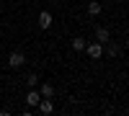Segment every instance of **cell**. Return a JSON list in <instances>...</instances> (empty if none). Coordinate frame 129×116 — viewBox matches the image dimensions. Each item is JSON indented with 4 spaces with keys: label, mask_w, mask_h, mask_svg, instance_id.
Segmentation results:
<instances>
[{
    "label": "cell",
    "mask_w": 129,
    "mask_h": 116,
    "mask_svg": "<svg viewBox=\"0 0 129 116\" xmlns=\"http://www.w3.org/2000/svg\"><path fill=\"white\" fill-rule=\"evenodd\" d=\"M85 52H88V57H90V59H98V57H103V44H101V41L85 44Z\"/></svg>",
    "instance_id": "1"
},
{
    "label": "cell",
    "mask_w": 129,
    "mask_h": 116,
    "mask_svg": "<svg viewBox=\"0 0 129 116\" xmlns=\"http://www.w3.org/2000/svg\"><path fill=\"white\" fill-rule=\"evenodd\" d=\"M23 62H26V57L21 54V52H13V54L8 57V65H10V67H21Z\"/></svg>",
    "instance_id": "2"
},
{
    "label": "cell",
    "mask_w": 129,
    "mask_h": 116,
    "mask_svg": "<svg viewBox=\"0 0 129 116\" xmlns=\"http://www.w3.org/2000/svg\"><path fill=\"white\" fill-rule=\"evenodd\" d=\"M109 39H111L109 28H95V41H101V44H109Z\"/></svg>",
    "instance_id": "3"
},
{
    "label": "cell",
    "mask_w": 129,
    "mask_h": 116,
    "mask_svg": "<svg viewBox=\"0 0 129 116\" xmlns=\"http://www.w3.org/2000/svg\"><path fill=\"white\" fill-rule=\"evenodd\" d=\"M39 101H41V93H39L36 88H31V93L26 96V103H28V106H36Z\"/></svg>",
    "instance_id": "4"
},
{
    "label": "cell",
    "mask_w": 129,
    "mask_h": 116,
    "mask_svg": "<svg viewBox=\"0 0 129 116\" xmlns=\"http://www.w3.org/2000/svg\"><path fill=\"white\" fill-rule=\"evenodd\" d=\"M52 26V13H39V28H49Z\"/></svg>",
    "instance_id": "5"
},
{
    "label": "cell",
    "mask_w": 129,
    "mask_h": 116,
    "mask_svg": "<svg viewBox=\"0 0 129 116\" xmlns=\"http://www.w3.org/2000/svg\"><path fill=\"white\" fill-rule=\"evenodd\" d=\"M36 106H39V111H41V113H52V108H54V106H52V101H49V98H41V101L36 103Z\"/></svg>",
    "instance_id": "6"
},
{
    "label": "cell",
    "mask_w": 129,
    "mask_h": 116,
    "mask_svg": "<svg viewBox=\"0 0 129 116\" xmlns=\"http://www.w3.org/2000/svg\"><path fill=\"white\" fill-rule=\"evenodd\" d=\"M98 13H101V3H98V0L88 3V16H98Z\"/></svg>",
    "instance_id": "7"
},
{
    "label": "cell",
    "mask_w": 129,
    "mask_h": 116,
    "mask_svg": "<svg viewBox=\"0 0 129 116\" xmlns=\"http://www.w3.org/2000/svg\"><path fill=\"white\" fill-rule=\"evenodd\" d=\"M39 93H41V98H52V96H54V88L47 83V85H41V90H39Z\"/></svg>",
    "instance_id": "8"
},
{
    "label": "cell",
    "mask_w": 129,
    "mask_h": 116,
    "mask_svg": "<svg viewBox=\"0 0 129 116\" xmlns=\"http://www.w3.org/2000/svg\"><path fill=\"white\" fill-rule=\"evenodd\" d=\"M72 49H75V52H83V49H85V39L75 36V39H72Z\"/></svg>",
    "instance_id": "9"
},
{
    "label": "cell",
    "mask_w": 129,
    "mask_h": 116,
    "mask_svg": "<svg viewBox=\"0 0 129 116\" xmlns=\"http://www.w3.org/2000/svg\"><path fill=\"white\" fill-rule=\"evenodd\" d=\"M106 54H109V57H116V54H119V47H116V44H109V47H106Z\"/></svg>",
    "instance_id": "10"
},
{
    "label": "cell",
    "mask_w": 129,
    "mask_h": 116,
    "mask_svg": "<svg viewBox=\"0 0 129 116\" xmlns=\"http://www.w3.org/2000/svg\"><path fill=\"white\" fill-rule=\"evenodd\" d=\"M26 83H28V88H36V83H39V78H36V75H28V78H26Z\"/></svg>",
    "instance_id": "11"
},
{
    "label": "cell",
    "mask_w": 129,
    "mask_h": 116,
    "mask_svg": "<svg viewBox=\"0 0 129 116\" xmlns=\"http://www.w3.org/2000/svg\"><path fill=\"white\" fill-rule=\"evenodd\" d=\"M126 49H129V41H126Z\"/></svg>",
    "instance_id": "12"
}]
</instances>
